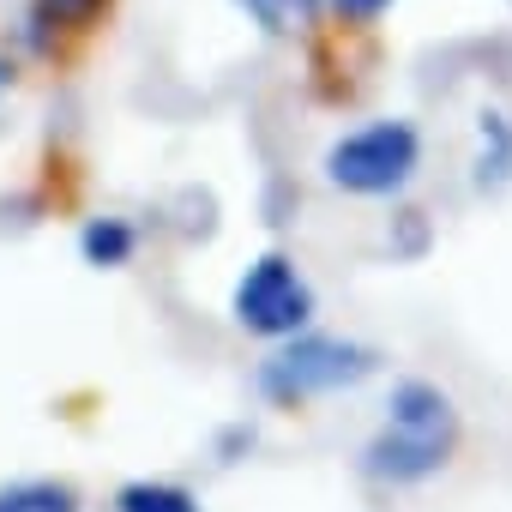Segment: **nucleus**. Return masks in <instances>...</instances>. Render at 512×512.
Returning a JSON list of instances; mask_svg holds the SVG:
<instances>
[{"instance_id": "obj_1", "label": "nucleus", "mask_w": 512, "mask_h": 512, "mask_svg": "<svg viewBox=\"0 0 512 512\" xmlns=\"http://www.w3.org/2000/svg\"><path fill=\"white\" fill-rule=\"evenodd\" d=\"M458 446V410L434 380H398L386 398V428L362 446V470L374 482L410 488L446 470Z\"/></svg>"}, {"instance_id": "obj_2", "label": "nucleus", "mask_w": 512, "mask_h": 512, "mask_svg": "<svg viewBox=\"0 0 512 512\" xmlns=\"http://www.w3.org/2000/svg\"><path fill=\"white\" fill-rule=\"evenodd\" d=\"M380 368V350L356 344V338H326V332H296L284 338L260 368H253V392L278 410H302L308 398L362 386Z\"/></svg>"}, {"instance_id": "obj_3", "label": "nucleus", "mask_w": 512, "mask_h": 512, "mask_svg": "<svg viewBox=\"0 0 512 512\" xmlns=\"http://www.w3.org/2000/svg\"><path fill=\"white\" fill-rule=\"evenodd\" d=\"M416 169H422V133L398 115L368 121L326 151V181L356 199H392L416 181Z\"/></svg>"}, {"instance_id": "obj_4", "label": "nucleus", "mask_w": 512, "mask_h": 512, "mask_svg": "<svg viewBox=\"0 0 512 512\" xmlns=\"http://www.w3.org/2000/svg\"><path fill=\"white\" fill-rule=\"evenodd\" d=\"M229 314H235V326H241L247 338L284 344V338L308 332V320H314V284L296 272L290 253H260V260L235 278Z\"/></svg>"}, {"instance_id": "obj_5", "label": "nucleus", "mask_w": 512, "mask_h": 512, "mask_svg": "<svg viewBox=\"0 0 512 512\" xmlns=\"http://www.w3.org/2000/svg\"><path fill=\"white\" fill-rule=\"evenodd\" d=\"M103 13H109V0H31L25 43H31L37 55H49L61 31H91Z\"/></svg>"}, {"instance_id": "obj_6", "label": "nucleus", "mask_w": 512, "mask_h": 512, "mask_svg": "<svg viewBox=\"0 0 512 512\" xmlns=\"http://www.w3.org/2000/svg\"><path fill=\"white\" fill-rule=\"evenodd\" d=\"M476 187L482 193H506L512 187V121L500 109H482L476 115Z\"/></svg>"}, {"instance_id": "obj_7", "label": "nucleus", "mask_w": 512, "mask_h": 512, "mask_svg": "<svg viewBox=\"0 0 512 512\" xmlns=\"http://www.w3.org/2000/svg\"><path fill=\"white\" fill-rule=\"evenodd\" d=\"M133 253H139V229L127 217H91L79 229V260L97 266V272H121Z\"/></svg>"}, {"instance_id": "obj_8", "label": "nucleus", "mask_w": 512, "mask_h": 512, "mask_svg": "<svg viewBox=\"0 0 512 512\" xmlns=\"http://www.w3.org/2000/svg\"><path fill=\"white\" fill-rule=\"evenodd\" d=\"M0 512H85V500L61 476H19L0 482Z\"/></svg>"}, {"instance_id": "obj_9", "label": "nucleus", "mask_w": 512, "mask_h": 512, "mask_svg": "<svg viewBox=\"0 0 512 512\" xmlns=\"http://www.w3.org/2000/svg\"><path fill=\"white\" fill-rule=\"evenodd\" d=\"M115 512H205L193 488L163 482V476H133L115 488Z\"/></svg>"}, {"instance_id": "obj_10", "label": "nucleus", "mask_w": 512, "mask_h": 512, "mask_svg": "<svg viewBox=\"0 0 512 512\" xmlns=\"http://www.w3.org/2000/svg\"><path fill=\"white\" fill-rule=\"evenodd\" d=\"M235 7L253 13V25H260L266 37H284L290 31V7H284V0H235Z\"/></svg>"}, {"instance_id": "obj_11", "label": "nucleus", "mask_w": 512, "mask_h": 512, "mask_svg": "<svg viewBox=\"0 0 512 512\" xmlns=\"http://www.w3.org/2000/svg\"><path fill=\"white\" fill-rule=\"evenodd\" d=\"M326 7H332L338 25H374V19L392 7V0H326Z\"/></svg>"}, {"instance_id": "obj_12", "label": "nucleus", "mask_w": 512, "mask_h": 512, "mask_svg": "<svg viewBox=\"0 0 512 512\" xmlns=\"http://www.w3.org/2000/svg\"><path fill=\"white\" fill-rule=\"evenodd\" d=\"M253 446V428L247 422H235V428H223V440H217V452H223V464H235L241 452Z\"/></svg>"}, {"instance_id": "obj_13", "label": "nucleus", "mask_w": 512, "mask_h": 512, "mask_svg": "<svg viewBox=\"0 0 512 512\" xmlns=\"http://www.w3.org/2000/svg\"><path fill=\"white\" fill-rule=\"evenodd\" d=\"M284 7H290V19H320L326 0H284Z\"/></svg>"}, {"instance_id": "obj_14", "label": "nucleus", "mask_w": 512, "mask_h": 512, "mask_svg": "<svg viewBox=\"0 0 512 512\" xmlns=\"http://www.w3.org/2000/svg\"><path fill=\"white\" fill-rule=\"evenodd\" d=\"M7 85H13V61H7V55H0V91H7Z\"/></svg>"}]
</instances>
